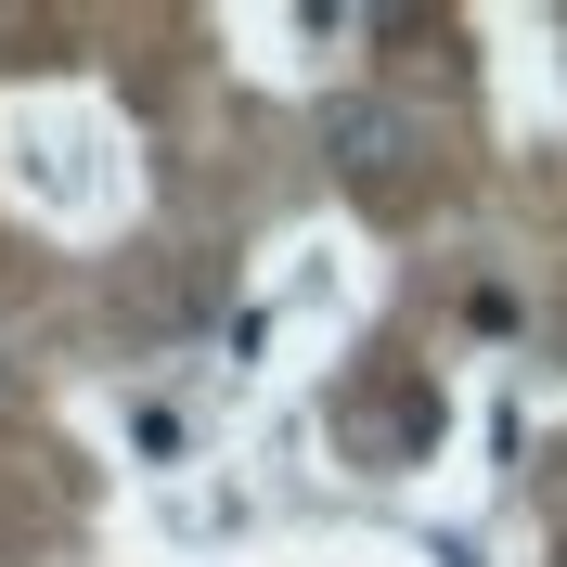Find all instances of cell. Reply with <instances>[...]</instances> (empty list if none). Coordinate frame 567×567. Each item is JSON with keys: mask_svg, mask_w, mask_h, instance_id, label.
Segmentation results:
<instances>
[{"mask_svg": "<svg viewBox=\"0 0 567 567\" xmlns=\"http://www.w3.org/2000/svg\"><path fill=\"white\" fill-rule=\"evenodd\" d=\"M0 400H13V374H0Z\"/></svg>", "mask_w": 567, "mask_h": 567, "instance_id": "7a4b0ae2", "label": "cell"}, {"mask_svg": "<svg viewBox=\"0 0 567 567\" xmlns=\"http://www.w3.org/2000/svg\"><path fill=\"white\" fill-rule=\"evenodd\" d=\"M322 155H336V168H349L361 194H374V207H400V194H413V155H425V130L388 104V91H349V104L322 116Z\"/></svg>", "mask_w": 567, "mask_h": 567, "instance_id": "6da1fadb", "label": "cell"}]
</instances>
